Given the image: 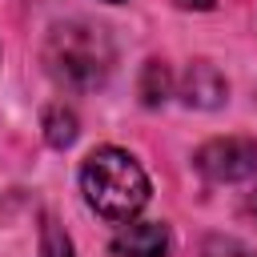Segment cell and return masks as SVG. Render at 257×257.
<instances>
[{"mask_svg":"<svg viewBox=\"0 0 257 257\" xmlns=\"http://www.w3.org/2000/svg\"><path fill=\"white\" fill-rule=\"evenodd\" d=\"M80 189L92 213H100L104 221H133L145 201H149V177L145 169L124 153V149H96L88 153L84 169H80Z\"/></svg>","mask_w":257,"mask_h":257,"instance_id":"1","label":"cell"},{"mask_svg":"<svg viewBox=\"0 0 257 257\" xmlns=\"http://www.w3.org/2000/svg\"><path fill=\"white\" fill-rule=\"evenodd\" d=\"M44 64L64 88L88 92V88L104 84V76L112 68V44L92 24H80V20L56 24L44 40Z\"/></svg>","mask_w":257,"mask_h":257,"instance_id":"2","label":"cell"},{"mask_svg":"<svg viewBox=\"0 0 257 257\" xmlns=\"http://www.w3.org/2000/svg\"><path fill=\"white\" fill-rule=\"evenodd\" d=\"M197 169L209 181H245L257 173V141L249 137H217L197 149Z\"/></svg>","mask_w":257,"mask_h":257,"instance_id":"3","label":"cell"},{"mask_svg":"<svg viewBox=\"0 0 257 257\" xmlns=\"http://www.w3.org/2000/svg\"><path fill=\"white\" fill-rule=\"evenodd\" d=\"M116 257H165L169 253V229L161 221H124L112 237Z\"/></svg>","mask_w":257,"mask_h":257,"instance_id":"4","label":"cell"},{"mask_svg":"<svg viewBox=\"0 0 257 257\" xmlns=\"http://www.w3.org/2000/svg\"><path fill=\"white\" fill-rule=\"evenodd\" d=\"M185 100L201 104V108H213V104L225 100V80H221V72L209 60H197L189 68V76H185Z\"/></svg>","mask_w":257,"mask_h":257,"instance_id":"5","label":"cell"},{"mask_svg":"<svg viewBox=\"0 0 257 257\" xmlns=\"http://www.w3.org/2000/svg\"><path fill=\"white\" fill-rule=\"evenodd\" d=\"M44 128H48V141H52L56 149H64V145L76 141V116H72L68 108H48V112H44Z\"/></svg>","mask_w":257,"mask_h":257,"instance_id":"6","label":"cell"},{"mask_svg":"<svg viewBox=\"0 0 257 257\" xmlns=\"http://www.w3.org/2000/svg\"><path fill=\"white\" fill-rule=\"evenodd\" d=\"M165 92H169V72H165V64L149 60L145 80H141V96H145V104H161V100H165Z\"/></svg>","mask_w":257,"mask_h":257,"instance_id":"7","label":"cell"},{"mask_svg":"<svg viewBox=\"0 0 257 257\" xmlns=\"http://www.w3.org/2000/svg\"><path fill=\"white\" fill-rule=\"evenodd\" d=\"M44 257H72V245H68V237L52 225V221H44Z\"/></svg>","mask_w":257,"mask_h":257,"instance_id":"8","label":"cell"},{"mask_svg":"<svg viewBox=\"0 0 257 257\" xmlns=\"http://www.w3.org/2000/svg\"><path fill=\"white\" fill-rule=\"evenodd\" d=\"M201 257H253V253H249L241 241H229V237H213V241H205Z\"/></svg>","mask_w":257,"mask_h":257,"instance_id":"9","label":"cell"},{"mask_svg":"<svg viewBox=\"0 0 257 257\" xmlns=\"http://www.w3.org/2000/svg\"><path fill=\"white\" fill-rule=\"evenodd\" d=\"M177 8H197V12H205V8H213V0H173Z\"/></svg>","mask_w":257,"mask_h":257,"instance_id":"10","label":"cell"},{"mask_svg":"<svg viewBox=\"0 0 257 257\" xmlns=\"http://www.w3.org/2000/svg\"><path fill=\"white\" fill-rule=\"evenodd\" d=\"M249 209H253V217H257V193H253V197H249Z\"/></svg>","mask_w":257,"mask_h":257,"instance_id":"11","label":"cell"}]
</instances>
